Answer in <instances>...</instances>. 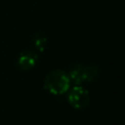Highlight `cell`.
I'll list each match as a JSON object with an SVG mask.
<instances>
[{
	"label": "cell",
	"instance_id": "cell-1",
	"mask_svg": "<svg viewBox=\"0 0 125 125\" xmlns=\"http://www.w3.org/2000/svg\"><path fill=\"white\" fill-rule=\"evenodd\" d=\"M70 80L66 72L62 69H53L44 78V89L53 95H62L70 89Z\"/></svg>",
	"mask_w": 125,
	"mask_h": 125
},
{
	"label": "cell",
	"instance_id": "cell-2",
	"mask_svg": "<svg viewBox=\"0 0 125 125\" xmlns=\"http://www.w3.org/2000/svg\"><path fill=\"white\" fill-rule=\"evenodd\" d=\"M67 102L75 109H78V110L84 109L88 106L90 103L89 92L85 88L81 87L80 85H76L68 90Z\"/></svg>",
	"mask_w": 125,
	"mask_h": 125
},
{
	"label": "cell",
	"instance_id": "cell-3",
	"mask_svg": "<svg viewBox=\"0 0 125 125\" xmlns=\"http://www.w3.org/2000/svg\"><path fill=\"white\" fill-rule=\"evenodd\" d=\"M38 56L33 50L25 49L22 50L16 59V64L17 66L23 71H28L32 69L35 64L37 63Z\"/></svg>",
	"mask_w": 125,
	"mask_h": 125
},
{
	"label": "cell",
	"instance_id": "cell-4",
	"mask_svg": "<svg viewBox=\"0 0 125 125\" xmlns=\"http://www.w3.org/2000/svg\"><path fill=\"white\" fill-rule=\"evenodd\" d=\"M70 82L75 85H81L84 83V65L81 63L73 64L67 73Z\"/></svg>",
	"mask_w": 125,
	"mask_h": 125
},
{
	"label": "cell",
	"instance_id": "cell-5",
	"mask_svg": "<svg viewBox=\"0 0 125 125\" xmlns=\"http://www.w3.org/2000/svg\"><path fill=\"white\" fill-rule=\"evenodd\" d=\"M47 36L45 35V33L41 32V31H37L33 34L32 38H31V44L33 46V48L42 53L45 51L46 46H47Z\"/></svg>",
	"mask_w": 125,
	"mask_h": 125
},
{
	"label": "cell",
	"instance_id": "cell-6",
	"mask_svg": "<svg viewBox=\"0 0 125 125\" xmlns=\"http://www.w3.org/2000/svg\"><path fill=\"white\" fill-rule=\"evenodd\" d=\"M100 75V68L96 64L84 65V83L95 81Z\"/></svg>",
	"mask_w": 125,
	"mask_h": 125
}]
</instances>
